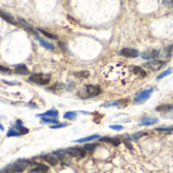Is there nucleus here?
<instances>
[{
    "label": "nucleus",
    "mask_w": 173,
    "mask_h": 173,
    "mask_svg": "<svg viewBox=\"0 0 173 173\" xmlns=\"http://www.w3.org/2000/svg\"><path fill=\"white\" fill-rule=\"evenodd\" d=\"M97 138H99V140H100L99 134H93V136H89V137H86L79 138V140H75L74 142V143H87V142H91V141L97 140Z\"/></svg>",
    "instance_id": "obj_17"
},
{
    "label": "nucleus",
    "mask_w": 173,
    "mask_h": 173,
    "mask_svg": "<svg viewBox=\"0 0 173 173\" xmlns=\"http://www.w3.org/2000/svg\"><path fill=\"white\" fill-rule=\"evenodd\" d=\"M162 3L163 4H169V5L173 6V1H167V0H165V1H163Z\"/></svg>",
    "instance_id": "obj_35"
},
{
    "label": "nucleus",
    "mask_w": 173,
    "mask_h": 173,
    "mask_svg": "<svg viewBox=\"0 0 173 173\" xmlns=\"http://www.w3.org/2000/svg\"><path fill=\"white\" fill-rule=\"evenodd\" d=\"M101 94V88L98 84H88L78 92V96L82 99H89Z\"/></svg>",
    "instance_id": "obj_1"
},
{
    "label": "nucleus",
    "mask_w": 173,
    "mask_h": 173,
    "mask_svg": "<svg viewBox=\"0 0 173 173\" xmlns=\"http://www.w3.org/2000/svg\"><path fill=\"white\" fill-rule=\"evenodd\" d=\"M109 127L112 128V129H115V130H122V129H123V126H122V125H117V124H112V125H110Z\"/></svg>",
    "instance_id": "obj_32"
},
{
    "label": "nucleus",
    "mask_w": 173,
    "mask_h": 173,
    "mask_svg": "<svg viewBox=\"0 0 173 173\" xmlns=\"http://www.w3.org/2000/svg\"><path fill=\"white\" fill-rule=\"evenodd\" d=\"M15 127H17L20 132L22 133V134H26L29 132V129L26 128L24 125H22V120H17V122H15Z\"/></svg>",
    "instance_id": "obj_20"
},
{
    "label": "nucleus",
    "mask_w": 173,
    "mask_h": 173,
    "mask_svg": "<svg viewBox=\"0 0 173 173\" xmlns=\"http://www.w3.org/2000/svg\"><path fill=\"white\" fill-rule=\"evenodd\" d=\"M67 123H58V124H55V125H51L50 126V128L52 129H57V128H62L65 127V126H67Z\"/></svg>",
    "instance_id": "obj_31"
},
{
    "label": "nucleus",
    "mask_w": 173,
    "mask_h": 173,
    "mask_svg": "<svg viewBox=\"0 0 173 173\" xmlns=\"http://www.w3.org/2000/svg\"><path fill=\"white\" fill-rule=\"evenodd\" d=\"M50 79H51V75L50 74H34L30 76L29 80L34 84H40V86H46L50 83Z\"/></svg>",
    "instance_id": "obj_2"
},
{
    "label": "nucleus",
    "mask_w": 173,
    "mask_h": 173,
    "mask_svg": "<svg viewBox=\"0 0 173 173\" xmlns=\"http://www.w3.org/2000/svg\"><path fill=\"white\" fill-rule=\"evenodd\" d=\"M14 72L15 74H17L26 75V74H29L30 70L25 64H17V65H15L14 66Z\"/></svg>",
    "instance_id": "obj_11"
},
{
    "label": "nucleus",
    "mask_w": 173,
    "mask_h": 173,
    "mask_svg": "<svg viewBox=\"0 0 173 173\" xmlns=\"http://www.w3.org/2000/svg\"><path fill=\"white\" fill-rule=\"evenodd\" d=\"M153 92H154L153 88L148 89V90H145V91H142L138 94H137L136 96H134L133 101L136 102L137 104H143L144 102L147 101L148 99H150V97H151L152 94H153Z\"/></svg>",
    "instance_id": "obj_3"
},
{
    "label": "nucleus",
    "mask_w": 173,
    "mask_h": 173,
    "mask_svg": "<svg viewBox=\"0 0 173 173\" xmlns=\"http://www.w3.org/2000/svg\"><path fill=\"white\" fill-rule=\"evenodd\" d=\"M96 147H97V145H86V146H84V149L90 150V151H93Z\"/></svg>",
    "instance_id": "obj_34"
},
{
    "label": "nucleus",
    "mask_w": 173,
    "mask_h": 173,
    "mask_svg": "<svg viewBox=\"0 0 173 173\" xmlns=\"http://www.w3.org/2000/svg\"><path fill=\"white\" fill-rule=\"evenodd\" d=\"M63 117L65 119H70V120H74V119L76 117V112H74V111H67V112H65Z\"/></svg>",
    "instance_id": "obj_25"
},
{
    "label": "nucleus",
    "mask_w": 173,
    "mask_h": 173,
    "mask_svg": "<svg viewBox=\"0 0 173 173\" xmlns=\"http://www.w3.org/2000/svg\"><path fill=\"white\" fill-rule=\"evenodd\" d=\"M41 120L45 123H53V125L58 124L59 122L56 118H50V117H41Z\"/></svg>",
    "instance_id": "obj_23"
},
{
    "label": "nucleus",
    "mask_w": 173,
    "mask_h": 173,
    "mask_svg": "<svg viewBox=\"0 0 173 173\" xmlns=\"http://www.w3.org/2000/svg\"><path fill=\"white\" fill-rule=\"evenodd\" d=\"M36 40L41 44V46H43V47L46 48V49H49V50H54V49H55V46H54V45L51 44V43H50V42H48V41L42 39V38H40V37L37 36V37H36Z\"/></svg>",
    "instance_id": "obj_16"
},
{
    "label": "nucleus",
    "mask_w": 173,
    "mask_h": 173,
    "mask_svg": "<svg viewBox=\"0 0 173 173\" xmlns=\"http://www.w3.org/2000/svg\"><path fill=\"white\" fill-rule=\"evenodd\" d=\"M38 31H39L40 33L43 34L44 36L50 38V39H57V37L55 36V35H52V34H50V33H48V32H46V31H44L43 29H38Z\"/></svg>",
    "instance_id": "obj_27"
},
{
    "label": "nucleus",
    "mask_w": 173,
    "mask_h": 173,
    "mask_svg": "<svg viewBox=\"0 0 173 173\" xmlns=\"http://www.w3.org/2000/svg\"><path fill=\"white\" fill-rule=\"evenodd\" d=\"M22 133L21 132H17V130H15L13 128H9V130L6 133V137H22Z\"/></svg>",
    "instance_id": "obj_22"
},
{
    "label": "nucleus",
    "mask_w": 173,
    "mask_h": 173,
    "mask_svg": "<svg viewBox=\"0 0 173 173\" xmlns=\"http://www.w3.org/2000/svg\"><path fill=\"white\" fill-rule=\"evenodd\" d=\"M58 111L56 109H50L48 111H46V112L42 113V114H37V116L39 117H50V118H57L58 117Z\"/></svg>",
    "instance_id": "obj_12"
},
{
    "label": "nucleus",
    "mask_w": 173,
    "mask_h": 173,
    "mask_svg": "<svg viewBox=\"0 0 173 173\" xmlns=\"http://www.w3.org/2000/svg\"><path fill=\"white\" fill-rule=\"evenodd\" d=\"M158 122V119L155 117H144L141 119V122L138 123V126H149L154 125Z\"/></svg>",
    "instance_id": "obj_10"
},
{
    "label": "nucleus",
    "mask_w": 173,
    "mask_h": 173,
    "mask_svg": "<svg viewBox=\"0 0 173 173\" xmlns=\"http://www.w3.org/2000/svg\"><path fill=\"white\" fill-rule=\"evenodd\" d=\"M129 69H130V71L133 72L134 74L140 75V78H145V76L147 75V72L140 66H134V65H132V66L129 67Z\"/></svg>",
    "instance_id": "obj_14"
},
{
    "label": "nucleus",
    "mask_w": 173,
    "mask_h": 173,
    "mask_svg": "<svg viewBox=\"0 0 173 173\" xmlns=\"http://www.w3.org/2000/svg\"><path fill=\"white\" fill-rule=\"evenodd\" d=\"M165 65V62L161 60H153V61H149V62H146L144 64L145 67H147L148 69L152 71H156V70H159Z\"/></svg>",
    "instance_id": "obj_5"
},
{
    "label": "nucleus",
    "mask_w": 173,
    "mask_h": 173,
    "mask_svg": "<svg viewBox=\"0 0 173 173\" xmlns=\"http://www.w3.org/2000/svg\"><path fill=\"white\" fill-rule=\"evenodd\" d=\"M44 159L46 160V162H48L52 166H55V165L58 163V158L54 155V154H51V155H46L44 157Z\"/></svg>",
    "instance_id": "obj_19"
},
{
    "label": "nucleus",
    "mask_w": 173,
    "mask_h": 173,
    "mask_svg": "<svg viewBox=\"0 0 173 173\" xmlns=\"http://www.w3.org/2000/svg\"><path fill=\"white\" fill-rule=\"evenodd\" d=\"M18 21L21 22V24H22V25H24L25 26H26V28H28L29 30H31V31H32L33 33H35V29H34L33 26H31V25L29 24V22H26V21L24 20V18H21V17H18Z\"/></svg>",
    "instance_id": "obj_28"
},
{
    "label": "nucleus",
    "mask_w": 173,
    "mask_h": 173,
    "mask_svg": "<svg viewBox=\"0 0 173 173\" xmlns=\"http://www.w3.org/2000/svg\"><path fill=\"white\" fill-rule=\"evenodd\" d=\"M100 141H101V142H105V143H108V144H112L113 146L120 145V140H119V138H117V137H100Z\"/></svg>",
    "instance_id": "obj_15"
},
{
    "label": "nucleus",
    "mask_w": 173,
    "mask_h": 173,
    "mask_svg": "<svg viewBox=\"0 0 173 173\" xmlns=\"http://www.w3.org/2000/svg\"><path fill=\"white\" fill-rule=\"evenodd\" d=\"M156 130H158V132H171L173 130V126H160V127H156Z\"/></svg>",
    "instance_id": "obj_30"
},
{
    "label": "nucleus",
    "mask_w": 173,
    "mask_h": 173,
    "mask_svg": "<svg viewBox=\"0 0 173 173\" xmlns=\"http://www.w3.org/2000/svg\"><path fill=\"white\" fill-rule=\"evenodd\" d=\"M2 14H3V11L0 10V17H2Z\"/></svg>",
    "instance_id": "obj_37"
},
{
    "label": "nucleus",
    "mask_w": 173,
    "mask_h": 173,
    "mask_svg": "<svg viewBox=\"0 0 173 173\" xmlns=\"http://www.w3.org/2000/svg\"><path fill=\"white\" fill-rule=\"evenodd\" d=\"M3 129H4V127H3V125L0 123V130H3Z\"/></svg>",
    "instance_id": "obj_36"
},
{
    "label": "nucleus",
    "mask_w": 173,
    "mask_h": 173,
    "mask_svg": "<svg viewBox=\"0 0 173 173\" xmlns=\"http://www.w3.org/2000/svg\"><path fill=\"white\" fill-rule=\"evenodd\" d=\"M140 55H141L142 58H144L146 60L156 59L157 57L160 55V51L159 50H156V49H150V50H148V51L142 52Z\"/></svg>",
    "instance_id": "obj_7"
},
{
    "label": "nucleus",
    "mask_w": 173,
    "mask_h": 173,
    "mask_svg": "<svg viewBox=\"0 0 173 173\" xmlns=\"http://www.w3.org/2000/svg\"><path fill=\"white\" fill-rule=\"evenodd\" d=\"M66 154H68L69 156L74 157V158H83L86 155V152H84V150H83L82 148H78V147H74V148H68L66 150Z\"/></svg>",
    "instance_id": "obj_6"
},
{
    "label": "nucleus",
    "mask_w": 173,
    "mask_h": 173,
    "mask_svg": "<svg viewBox=\"0 0 173 173\" xmlns=\"http://www.w3.org/2000/svg\"><path fill=\"white\" fill-rule=\"evenodd\" d=\"M49 167L44 164H38L36 167L31 170V173H47Z\"/></svg>",
    "instance_id": "obj_13"
},
{
    "label": "nucleus",
    "mask_w": 173,
    "mask_h": 173,
    "mask_svg": "<svg viewBox=\"0 0 173 173\" xmlns=\"http://www.w3.org/2000/svg\"><path fill=\"white\" fill-rule=\"evenodd\" d=\"M171 74V68H168V69H166V70L165 71H163V72H161V74L157 76V79H163V78H165V76H167V75H169Z\"/></svg>",
    "instance_id": "obj_29"
},
{
    "label": "nucleus",
    "mask_w": 173,
    "mask_h": 173,
    "mask_svg": "<svg viewBox=\"0 0 173 173\" xmlns=\"http://www.w3.org/2000/svg\"><path fill=\"white\" fill-rule=\"evenodd\" d=\"M119 54L121 56L127 57V58H136L138 56V51L133 48H123L120 50Z\"/></svg>",
    "instance_id": "obj_8"
},
{
    "label": "nucleus",
    "mask_w": 173,
    "mask_h": 173,
    "mask_svg": "<svg viewBox=\"0 0 173 173\" xmlns=\"http://www.w3.org/2000/svg\"><path fill=\"white\" fill-rule=\"evenodd\" d=\"M75 76H78L79 79H87L90 76V72L88 70H82V71H79V72H75L74 74Z\"/></svg>",
    "instance_id": "obj_24"
},
{
    "label": "nucleus",
    "mask_w": 173,
    "mask_h": 173,
    "mask_svg": "<svg viewBox=\"0 0 173 173\" xmlns=\"http://www.w3.org/2000/svg\"><path fill=\"white\" fill-rule=\"evenodd\" d=\"M129 100L128 99H121V100H117V101L111 102V103H106L103 104V107H125L128 104Z\"/></svg>",
    "instance_id": "obj_9"
},
{
    "label": "nucleus",
    "mask_w": 173,
    "mask_h": 173,
    "mask_svg": "<svg viewBox=\"0 0 173 173\" xmlns=\"http://www.w3.org/2000/svg\"><path fill=\"white\" fill-rule=\"evenodd\" d=\"M0 71L1 72H4V74H10L11 70L8 68V67H4V66H1L0 65Z\"/></svg>",
    "instance_id": "obj_33"
},
{
    "label": "nucleus",
    "mask_w": 173,
    "mask_h": 173,
    "mask_svg": "<svg viewBox=\"0 0 173 173\" xmlns=\"http://www.w3.org/2000/svg\"><path fill=\"white\" fill-rule=\"evenodd\" d=\"M172 109H173L172 104H162V105L156 107V111H158V112H169Z\"/></svg>",
    "instance_id": "obj_18"
},
{
    "label": "nucleus",
    "mask_w": 173,
    "mask_h": 173,
    "mask_svg": "<svg viewBox=\"0 0 173 173\" xmlns=\"http://www.w3.org/2000/svg\"><path fill=\"white\" fill-rule=\"evenodd\" d=\"M147 132H137V133H134L132 134V137H130V140H132V141H136L137 140L138 137H144V136H147Z\"/></svg>",
    "instance_id": "obj_26"
},
{
    "label": "nucleus",
    "mask_w": 173,
    "mask_h": 173,
    "mask_svg": "<svg viewBox=\"0 0 173 173\" xmlns=\"http://www.w3.org/2000/svg\"><path fill=\"white\" fill-rule=\"evenodd\" d=\"M172 51H173V45H170V46H168V47L166 48H164L163 50V54H161L162 55V57H164V58H169L171 55H172Z\"/></svg>",
    "instance_id": "obj_21"
},
{
    "label": "nucleus",
    "mask_w": 173,
    "mask_h": 173,
    "mask_svg": "<svg viewBox=\"0 0 173 173\" xmlns=\"http://www.w3.org/2000/svg\"><path fill=\"white\" fill-rule=\"evenodd\" d=\"M29 164H30V162L26 160H18L11 165L10 168H8V172H13V173L22 172L26 167H28Z\"/></svg>",
    "instance_id": "obj_4"
}]
</instances>
